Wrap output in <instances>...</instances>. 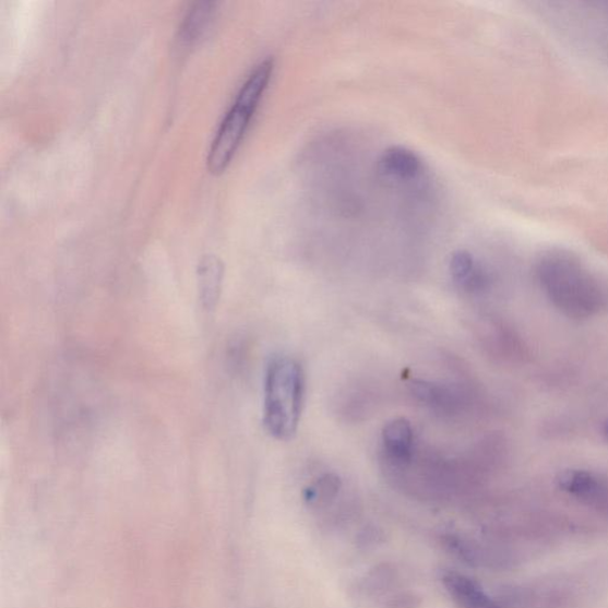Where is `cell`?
Masks as SVG:
<instances>
[{"label":"cell","instance_id":"obj_1","mask_svg":"<svg viewBox=\"0 0 608 608\" xmlns=\"http://www.w3.org/2000/svg\"><path fill=\"white\" fill-rule=\"evenodd\" d=\"M536 276L549 301L572 319H587L603 307L599 283L577 257L551 250L539 257Z\"/></svg>","mask_w":608,"mask_h":608},{"label":"cell","instance_id":"obj_2","mask_svg":"<svg viewBox=\"0 0 608 608\" xmlns=\"http://www.w3.org/2000/svg\"><path fill=\"white\" fill-rule=\"evenodd\" d=\"M593 572L552 573L494 589L498 608H579L594 589Z\"/></svg>","mask_w":608,"mask_h":608},{"label":"cell","instance_id":"obj_3","mask_svg":"<svg viewBox=\"0 0 608 608\" xmlns=\"http://www.w3.org/2000/svg\"><path fill=\"white\" fill-rule=\"evenodd\" d=\"M305 396V374L299 362L277 357L265 374L263 424L277 440L291 439L299 427Z\"/></svg>","mask_w":608,"mask_h":608},{"label":"cell","instance_id":"obj_4","mask_svg":"<svg viewBox=\"0 0 608 608\" xmlns=\"http://www.w3.org/2000/svg\"><path fill=\"white\" fill-rule=\"evenodd\" d=\"M439 540L450 556L475 569L502 571L518 564L506 549L482 535L450 532L441 534Z\"/></svg>","mask_w":608,"mask_h":608},{"label":"cell","instance_id":"obj_5","mask_svg":"<svg viewBox=\"0 0 608 608\" xmlns=\"http://www.w3.org/2000/svg\"><path fill=\"white\" fill-rule=\"evenodd\" d=\"M259 105L247 98H236L211 146L207 166L212 174L223 172L231 162Z\"/></svg>","mask_w":608,"mask_h":608},{"label":"cell","instance_id":"obj_6","mask_svg":"<svg viewBox=\"0 0 608 608\" xmlns=\"http://www.w3.org/2000/svg\"><path fill=\"white\" fill-rule=\"evenodd\" d=\"M558 482L564 493L608 522V481L588 470L565 469Z\"/></svg>","mask_w":608,"mask_h":608},{"label":"cell","instance_id":"obj_7","mask_svg":"<svg viewBox=\"0 0 608 608\" xmlns=\"http://www.w3.org/2000/svg\"><path fill=\"white\" fill-rule=\"evenodd\" d=\"M422 160L405 147H391L377 162V171L383 181L408 184L421 178Z\"/></svg>","mask_w":608,"mask_h":608},{"label":"cell","instance_id":"obj_8","mask_svg":"<svg viewBox=\"0 0 608 608\" xmlns=\"http://www.w3.org/2000/svg\"><path fill=\"white\" fill-rule=\"evenodd\" d=\"M441 583L457 608H498L492 593L465 574L444 572Z\"/></svg>","mask_w":608,"mask_h":608},{"label":"cell","instance_id":"obj_9","mask_svg":"<svg viewBox=\"0 0 608 608\" xmlns=\"http://www.w3.org/2000/svg\"><path fill=\"white\" fill-rule=\"evenodd\" d=\"M225 265L215 254L201 257L196 267L198 293L201 308L207 313L218 307L224 285Z\"/></svg>","mask_w":608,"mask_h":608},{"label":"cell","instance_id":"obj_10","mask_svg":"<svg viewBox=\"0 0 608 608\" xmlns=\"http://www.w3.org/2000/svg\"><path fill=\"white\" fill-rule=\"evenodd\" d=\"M384 450L391 462L397 465L408 464L414 451V431L405 418L390 421L383 429Z\"/></svg>","mask_w":608,"mask_h":608},{"label":"cell","instance_id":"obj_11","mask_svg":"<svg viewBox=\"0 0 608 608\" xmlns=\"http://www.w3.org/2000/svg\"><path fill=\"white\" fill-rule=\"evenodd\" d=\"M214 3L201 2L188 11L180 28L182 45H192L205 34L214 16Z\"/></svg>","mask_w":608,"mask_h":608},{"label":"cell","instance_id":"obj_12","mask_svg":"<svg viewBox=\"0 0 608 608\" xmlns=\"http://www.w3.org/2000/svg\"><path fill=\"white\" fill-rule=\"evenodd\" d=\"M450 269L453 279L468 288L484 287L488 281L475 257L467 251L455 252L452 255Z\"/></svg>","mask_w":608,"mask_h":608},{"label":"cell","instance_id":"obj_13","mask_svg":"<svg viewBox=\"0 0 608 608\" xmlns=\"http://www.w3.org/2000/svg\"><path fill=\"white\" fill-rule=\"evenodd\" d=\"M341 488L342 482L339 478L332 475L324 476L306 490V502L310 506L319 509L327 506L334 501L337 493H339Z\"/></svg>","mask_w":608,"mask_h":608},{"label":"cell","instance_id":"obj_14","mask_svg":"<svg viewBox=\"0 0 608 608\" xmlns=\"http://www.w3.org/2000/svg\"><path fill=\"white\" fill-rule=\"evenodd\" d=\"M397 581V573L389 564L377 567L365 580V591L373 596L390 591Z\"/></svg>","mask_w":608,"mask_h":608},{"label":"cell","instance_id":"obj_15","mask_svg":"<svg viewBox=\"0 0 608 608\" xmlns=\"http://www.w3.org/2000/svg\"><path fill=\"white\" fill-rule=\"evenodd\" d=\"M418 605H420V598L408 592L397 593L386 603L389 608H416Z\"/></svg>","mask_w":608,"mask_h":608},{"label":"cell","instance_id":"obj_16","mask_svg":"<svg viewBox=\"0 0 608 608\" xmlns=\"http://www.w3.org/2000/svg\"><path fill=\"white\" fill-rule=\"evenodd\" d=\"M604 430H605V436L608 439V421L606 422Z\"/></svg>","mask_w":608,"mask_h":608}]
</instances>
